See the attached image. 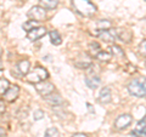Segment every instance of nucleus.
<instances>
[{
  "label": "nucleus",
  "instance_id": "1",
  "mask_svg": "<svg viewBox=\"0 0 146 137\" xmlns=\"http://www.w3.org/2000/svg\"><path fill=\"white\" fill-rule=\"evenodd\" d=\"M72 6L83 17H91L96 13V6L90 0H72Z\"/></svg>",
  "mask_w": 146,
  "mask_h": 137
},
{
  "label": "nucleus",
  "instance_id": "2",
  "mask_svg": "<svg viewBox=\"0 0 146 137\" xmlns=\"http://www.w3.org/2000/svg\"><path fill=\"white\" fill-rule=\"evenodd\" d=\"M49 78L48 70L43 67H35L32 72H28L26 74V80L31 84H38L40 81H44Z\"/></svg>",
  "mask_w": 146,
  "mask_h": 137
},
{
  "label": "nucleus",
  "instance_id": "3",
  "mask_svg": "<svg viewBox=\"0 0 146 137\" xmlns=\"http://www.w3.org/2000/svg\"><path fill=\"white\" fill-rule=\"evenodd\" d=\"M128 91H129L130 95L135 96V97H139V98H143L145 97V92H146V89H145V79H134L131 80V83H129L128 85Z\"/></svg>",
  "mask_w": 146,
  "mask_h": 137
},
{
  "label": "nucleus",
  "instance_id": "4",
  "mask_svg": "<svg viewBox=\"0 0 146 137\" xmlns=\"http://www.w3.org/2000/svg\"><path fill=\"white\" fill-rule=\"evenodd\" d=\"M27 16L33 21L42 22V21H45V18H46V11H45V9H43L42 6H33L28 11Z\"/></svg>",
  "mask_w": 146,
  "mask_h": 137
},
{
  "label": "nucleus",
  "instance_id": "5",
  "mask_svg": "<svg viewBox=\"0 0 146 137\" xmlns=\"http://www.w3.org/2000/svg\"><path fill=\"white\" fill-rule=\"evenodd\" d=\"M35 85V90H36V92L40 94L42 96H48L50 94H52L54 92V90H55V86L54 84L51 83H48V81H40V83L38 84H34Z\"/></svg>",
  "mask_w": 146,
  "mask_h": 137
},
{
  "label": "nucleus",
  "instance_id": "6",
  "mask_svg": "<svg viewBox=\"0 0 146 137\" xmlns=\"http://www.w3.org/2000/svg\"><path fill=\"white\" fill-rule=\"evenodd\" d=\"M95 35H99L104 41L106 43H113L115 40L117 39L116 38V29H99L98 32L94 33Z\"/></svg>",
  "mask_w": 146,
  "mask_h": 137
},
{
  "label": "nucleus",
  "instance_id": "7",
  "mask_svg": "<svg viewBox=\"0 0 146 137\" xmlns=\"http://www.w3.org/2000/svg\"><path fill=\"white\" fill-rule=\"evenodd\" d=\"M131 121H133V118L129 114H123V115L118 117L116 121H115V126L117 130H124L127 129L128 126L131 124Z\"/></svg>",
  "mask_w": 146,
  "mask_h": 137
},
{
  "label": "nucleus",
  "instance_id": "8",
  "mask_svg": "<svg viewBox=\"0 0 146 137\" xmlns=\"http://www.w3.org/2000/svg\"><path fill=\"white\" fill-rule=\"evenodd\" d=\"M18 95H20V88L17 85H10L9 89L5 91V94L3 95V97L7 102H13L17 99Z\"/></svg>",
  "mask_w": 146,
  "mask_h": 137
},
{
  "label": "nucleus",
  "instance_id": "9",
  "mask_svg": "<svg viewBox=\"0 0 146 137\" xmlns=\"http://www.w3.org/2000/svg\"><path fill=\"white\" fill-rule=\"evenodd\" d=\"M45 34H46V29L44 27H34L33 29L27 32V39H29L31 41H35V40L43 38Z\"/></svg>",
  "mask_w": 146,
  "mask_h": 137
},
{
  "label": "nucleus",
  "instance_id": "10",
  "mask_svg": "<svg viewBox=\"0 0 146 137\" xmlns=\"http://www.w3.org/2000/svg\"><path fill=\"white\" fill-rule=\"evenodd\" d=\"M91 65H93L91 57L89 56V55H86V53L80 55V56L74 61V66L77 68H79V69H85V68H89V67H91Z\"/></svg>",
  "mask_w": 146,
  "mask_h": 137
},
{
  "label": "nucleus",
  "instance_id": "11",
  "mask_svg": "<svg viewBox=\"0 0 146 137\" xmlns=\"http://www.w3.org/2000/svg\"><path fill=\"white\" fill-rule=\"evenodd\" d=\"M145 130H146V118L144 117L143 119L138 123V125H136L135 129L131 131L130 135L134 136V137H144L145 136Z\"/></svg>",
  "mask_w": 146,
  "mask_h": 137
},
{
  "label": "nucleus",
  "instance_id": "12",
  "mask_svg": "<svg viewBox=\"0 0 146 137\" xmlns=\"http://www.w3.org/2000/svg\"><path fill=\"white\" fill-rule=\"evenodd\" d=\"M116 38H119V40H122L123 43H130L133 34H131L130 30H128L125 28H119L116 30Z\"/></svg>",
  "mask_w": 146,
  "mask_h": 137
},
{
  "label": "nucleus",
  "instance_id": "13",
  "mask_svg": "<svg viewBox=\"0 0 146 137\" xmlns=\"http://www.w3.org/2000/svg\"><path fill=\"white\" fill-rule=\"evenodd\" d=\"M112 99V96H111V90L110 88H104L101 91H100V97H99V102L102 103V104H106L110 103Z\"/></svg>",
  "mask_w": 146,
  "mask_h": 137
},
{
  "label": "nucleus",
  "instance_id": "14",
  "mask_svg": "<svg viewBox=\"0 0 146 137\" xmlns=\"http://www.w3.org/2000/svg\"><path fill=\"white\" fill-rule=\"evenodd\" d=\"M85 84L88 85L89 89L95 90V89H98L99 86H100V84H101V80H100V78L96 76V75H94V76H88V78L85 79Z\"/></svg>",
  "mask_w": 146,
  "mask_h": 137
},
{
  "label": "nucleus",
  "instance_id": "15",
  "mask_svg": "<svg viewBox=\"0 0 146 137\" xmlns=\"http://www.w3.org/2000/svg\"><path fill=\"white\" fill-rule=\"evenodd\" d=\"M45 101L50 104H52V106H60V104L63 103V99L60 95H52V94L45 96Z\"/></svg>",
  "mask_w": 146,
  "mask_h": 137
},
{
  "label": "nucleus",
  "instance_id": "16",
  "mask_svg": "<svg viewBox=\"0 0 146 137\" xmlns=\"http://www.w3.org/2000/svg\"><path fill=\"white\" fill-rule=\"evenodd\" d=\"M16 68H17L18 72H20L22 75H26L27 73L29 72V69H31V63H29L28 60H22V61H20L17 63Z\"/></svg>",
  "mask_w": 146,
  "mask_h": 137
},
{
  "label": "nucleus",
  "instance_id": "17",
  "mask_svg": "<svg viewBox=\"0 0 146 137\" xmlns=\"http://www.w3.org/2000/svg\"><path fill=\"white\" fill-rule=\"evenodd\" d=\"M58 5V0H39V6L45 10H54Z\"/></svg>",
  "mask_w": 146,
  "mask_h": 137
},
{
  "label": "nucleus",
  "instance_id": "18",
  "mask_svg": "<svg viewBox=\"0 0 146 137\" xmlns=\"http://www.w3.org/2000/svg\"><path fill=\"white\" fill-rule=\"evenodd\" d=\"M49 35H50V41H51V44L60 45L62 43V38H61V35L58 34L57 30H51L49 33Z\"/></svg>",
  "mask_w": 146,
  "mask_h": 137
},
{
  "label": "nucleus",
  "instance_id": "19",
  "mask_svg": "<svg viewBox=\"0 0 146 137\" xmlns=\"http://www.w3.org/2000/svg\"><path fill=\"white\" fill-rule=\"evenodd\" d=\"M112 57H116V58H123L124 57V52H123V50L118 46V45H112L111 47V52Z\"/></svg>",
  "mask_w": 146,
  "mask_h": 137
},
{
  "label": "nucleus",
  "instance_id": "20",
  "mask_svg": "<svg viewBox=\"0 0 146 137\" xmlns=\"http://www.w3.org/2000/svg\"><path fill=\"white\" fill-rule=\"evenodd\" d=\"M96 58L99 61H104V62H108L112 58V55L106 51H99L96 53Z\"/></svg>",
  "mask_w": 146,
  "mask_h": 137
},
{
  "label": "nucleus",
  "instance_id": "21",
  "mask_svg": "<svg viewBox=\"0 0 146 137\" xmlns=\"http://www.w3.org/2000/svg\"><path fill=\"white\" fill-rule=\"evenodd\" d=\"M96 26L99 29H110L112 27V22L108 20H99L96 22Z\"/></svg>",
  "mask_w": 146,
  "mask_h": 137
},
{
  "label": "nucleus",
  "instance_id": "22",
  "mask_svg": "<svg viewBox=\"0 0 146 137\" xmlns=\"http://www.w3.org/2000/svg\"><path fill=\"white\" fill-rule=\"evenodd\" d=\"M9 86H10V81L5 78H0V95H4L5 94V91L9 89Z\"/></svg>",
  "mask_w": 146,
  "mask_h": 137
},
{
  "label": "nucleus",
  "instance_id": "23",
  "mask_svg": "<svg viewBox=\"0 0 146 137\" xmlns=\"http://www.w3.org/2000/svg\"><path fill=\"white\" fill-rule=\"evenodd\" d=\"M34 27H38V22L36 21H33V20H28L27 22H25L22 28H23L26 32H29L31 29H33Z\"/></svg>",
  "mask_w": 146,
  "mask_h": 137
},
{
  "label": "nucleus",
  "instance_id": "24",
  "mask_svg": "<svg viewBox=\"0 0 146 137\" xmlns=\"http://www.w3.org/2000/svg\"><path fill=\"white\" fill-rule=\"evenodd\" d=\"M44 137H60V132L56 127H50V129L46 130Z\"/></svg>",
  "mask_w": 146,
  "mask_h": 137
},
{
  "label": "nucleus",
  "instance_id": "25",
  "mask_svg": "<svg viewBox=\"0 0 146 137\" xmlns=\"http://www.w3.org/2000/svg\"><path fill=\"white\" fill-rule=\"evenodd\" d=\"M89 49H90V52L94 55V56H96V53L99 51H101L100 50V44L96 43V41H93V43H90L89 44Z\"/></svg>",
  "mask_w": 146,
  "mask_h": 137
},
{
  "label": "nucleus",
  "instance_id": "26",
  "mask_svg": "<svg viewBox=\"0 0 146 137\" xmlns=\"http://www.w3.org/2000/svg\"><path fill=\"white\" fill-rule=\"evenodd\" d=\"M44 118V112L43 111H35L34 112V114H33V119L36 121V120H40V119H43Z\"/></svg>",
  "mask_w": 146,
  "mask_h": 137
},
{
  "label": "nucleus",
  "instance_id": "27",
  "mask_svg": "<svg viewBox=\"0 0 146 137\" xmlns=\"http://www.w3.org/2000/svg\"><path fill=\"white\" fill-rule=\"evenodd\" d=\"M145 49H146V40H143L139 46V51L143 53V56H145Z\"/></svg>",
  "mask_w": 146,
  "mask_h": 137
},
{
  "label": "nucleus",
  "instance_id": "28",
  "mask_svg": "<svg viewBox=\"0 0 146 137\" xmlns=\"http://www.w3.org/2000/svg\"><path fill=\"white\" fill-rule=\"evenodd\" d=\"M6 111V107H5V102L3 99H0V114H4Z\"/></svg>",
  "mask_w": 146,
  "mask_h": 137
},
{
  "label": "nucleus",
  "instance_id": "29",
  "mask_svg": "<svg viewBox=\"0 0 146 137\" xmlns=\"http://www.w3.org/2000/svg\"><path fill=\"white\" fill-rule=\"evenodd\" d=\"M4 136H5V130L0 126V137H4Z\"/></svg>",
  "mask_w": 146,
  "mask_h": 137
},
{
  "label": "nucleus",
  "instance_id": "30",
  "mask_svg": "<svg viewBox=\"0 0 146 137\" xmlns=\"http://www.w3.org/2000/svg\"><path fill=\"white\" fill-rule=\"evenodd\" d=\"M72 137H88V136L84 135V134H76V135H73Z\"/></svg>",
  "mask_w": 146,
  "mask_h": 137
},
{
  "label": "nucleus",
  "instance_id": "31",
  "mask_svg": "<svg viewBox=\"0 0 146 137\" xmlns=\"http://www.w3.org/2000/svg\"><path fill=\"white\" fill-rule=\"evenodd\" d=\"M86 106H88V108H89V111H90V112H93V113H94V109L91 108V104H89V103H88Z\"/></svg>",
  "mask_w": 146,
  "mask_h": 137
},
{
  "label": "nucleus",
  "instance_id": "32",
  "mask_svg": "<svg viewBox=\"0 0 146 137\" xmlns=\"http://www.w3.org/2000/svg\"><path fill=\"white\" fill-rule=\"evenodd\" d=\"M3 68H4V67H3V61L0 60V70H3Z\"/></svg>",
  "mask_w": 146,
  "mask_h": 137
},
{
  "label": "nucleus",
  "instance_id": "33",
  "mask_svg": "<svg viewBox=\"0 0 146 137\" xmlns=\"http://www.w3.org/2000/svg\"><path fill=\"white\" fill-rule=\"evenodd\" d=\"M3 55V49H1V46H0V56Z\"/></svg>",
  "mask_w": 146,
  "mask_h": 137
}]
</instances>
